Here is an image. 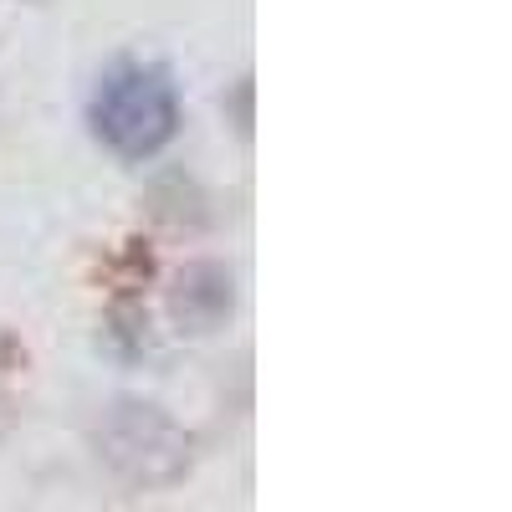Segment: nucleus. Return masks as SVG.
<instances>
[{
    "instance_id": "f257e3e1",
    "label": "nucleus",
    "mask_w": 512,
    "mask_h": 512,
    "mask_svg": "<svg viewBox=\"0 0 512 512\" xmlns=\"http://www.w3.org/2000/svg\"><path fill=\"white\" fill-rule=\"evenodd\" d=\"M88 118H93V134L113 154L149 159L175 139V123H180L175 82H169V72L154 67V62H123L98 82Z\"/></svg>"
}]
</instances>
